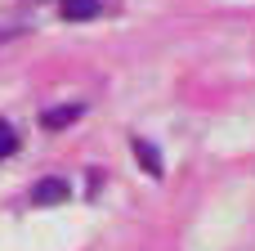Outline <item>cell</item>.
<instances>
[{"label":"cell","instance_id":"1","mask_svg":"<svg viewBox=\"0 0 255 251\" xmlns=\"http://www.w3.org/2000/svg\"><path fill=\"white\" fill-rule=\"evenodd\" d=\"M67 198H72V184L58 180V175H49V180H40V184L31 189V207H58V202H67Z\"/></svg>","mask_w":255,"mask_h":251},{"label":"cell","instance_id":"2","mask_svg":"<svg viewBox=\"0 0 255 251\" xmlns=\"http://www.w3.org/2000/svg\"><path fill=\"white\" fill-rule=\"evenodd\" d=\"M108 9V0H63V18L67 22H85V18H99Z\"/></svg>","mask_w":255,"mask_h":251},{"label":"cell","instance_id":"3","mask_svg":"<svg viewBox=\"0 0 255 251\" xmlns=\"http://www.w3.org/2000/svg\"><path fill=\"white\" fill-rule=\"evenodd\" d=\"M81 117V103H67V108H49L45 112V130H63V126H72Z\"/></svg>","mask_w":255,"mask_h":251},{"label":"cell","instance_id":"4","mask_svg":"<svg viewBox=\"0 0 255 251\" xmlns=\"http://www.w3.org/2000/svg\"><path fill=\"white\" fill-rule=\"evenodd\" d=\"M134 162H139L148 175H161V157H157V148H152L148 139H134Z\"/></svg>","mask_w":255,"mask_h":251},{"label":"cell","instance_id":"5","mask_svg":"<svg viewBox=\"0 0 255 251\" xmlns=\"http://www.w3.org/2000/svg\"><path fill=\"white\" fill-rule=\"evenodd\" d=\"M13 148H18V135H13V126H9V121H0V162H4Z\"/></svg>","mask_w":255,"mask_h":251}]
</instances>
